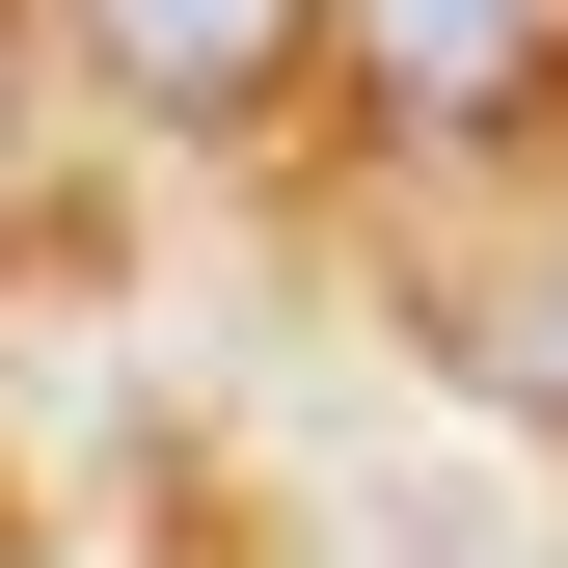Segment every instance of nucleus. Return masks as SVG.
Listing matches in <instances>:
<instances>
[{
	"label": "nucleus",
	"mask_w": 568,
	"mask_h": 568,
	"mask_svg": "<svg viewBox=\"0 0 568 568\" xmlns=\"http://www.w3.org/2000/svg\"><path fill=\"white\" fill-rule=\"evenodd\" d=\"M325 28H352V82H379V109L487 135V109H515L541 54H568V0H325Z\"/></svg>",
	"instance_id": "nucleus-1"
},
{
	"label": "nucleus",
	"mask_w": 568,
	"mask_h": 568,
	"mask_svg": "<svg viewBox=\"0 0 568 568\" xmlns=\"http://www.w3.org/2000/svg\"><path fill=\"white\" fill-rule=\"evenodd\" d=\"M298 28H325V0H82V54H109L135 109H271Z\"/></svg>",
	"instance_id": "nucleus-2"
}]
</instances>
